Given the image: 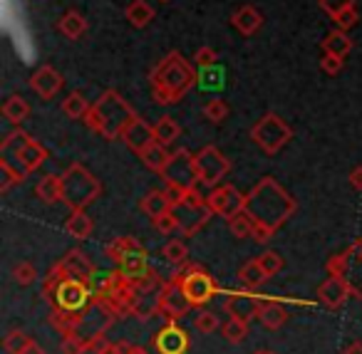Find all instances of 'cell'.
Instances as JSON below:
<instances>
[{"label": "cell", "mask_w": 362, "mask_h": 354, "mask_svg": "<svg viewBox=\"0 0 362 354\" xmlns=\"http://www.w3.org/2000/svg\"><path fill=\"white\" fill-rule=\"evenodd\" d=\"M298 203L273 176H263L246 194V211L256 223L271 225L273 230L283 228L293 218Z\"/></svg>", "instance_id": "obj_1"}, {"label": "cell", "mask_w": 362, "mask_h": 354, "mask_svg": "<svg viewBox=\"0 0 362 354\" xmlns=\"http://www.w3.org/2000/svg\"><path fill=\"white\" fill-rule=\"evenodd\" d=\"M151 97L156 105L169 107L181 102L197 85V70L181 52H169L149 75Z\"/></svg>", "instance_id": "obj_2"}, {"label": "cell", "mask_w": 362, "mask_h": 354, "mask_svg": "<svg viewBox=\"0 0 362 354\" xmlns=\"http://www.w3.org/2000/svg\"><path fill=\"white\" fill-rule=\"evenodd\" d=\"M42 295L52 305V309L67 314H80L95 302V290L90 283L77 278H67L60 263L52 265V270L42 280Z\"/></svg>", "instance_id": "obj_3"}, {"label": "cell", "mask_w": 362, "mask_h": 354, "mask_svg": "<svg viewBox=\"0 0 362 354\" xmlns=\"http://www.w3.org/2000/svg\"><path fill=\"white\" fill-rule=\"evenodd\" d=\"M134 110L132 105L115 90H107L95 105L90 107L85 117V124L90 126L95 134H100L102 139L115 141L124 134V129L134 119Z\"/></svg>", "instance_id": "obj_4"}, {"label": "cell", "mask_w": 362, "mask_h": 354, "mask_svg": "<svg viewBox=\"0 0 362 354\" xmlns=\"http://www.w3.org/2000/svg\"><path fill=\"white\" fill-rule=\"evenodd\" d=\"M102 194V184L87 166L70 164L62 171V203L70 211H85Z\"/></svg>", "instance_id": "obj_5"}, {"label": "cell", "mask_w": 362, "mask_h": 354, "mask_svg": "<svg viewBox=\"0 0 362 354\" xmlns=\"http://www.w3.org/2000/svg\"><path fill=\"white\" fill-rule=\"evenodd\" d=\"M47 159V149L35 141L30 134L16 129L0 141V161H8L11 166H16L23 174H33L37 171Z\"/></svg>", "instance_id": "obj_6"}, {"label": "cell", "mask_w": 362, "mask_h": 354, "mask_svg": "<svg viewBox=\"0 0 362 354\" xmlns=\"http://www.w3.org/2000/svg\"><path fill=\"white\" fill-rule=\"evenodd\" d=\"M105 255L127 275V278H136L149 268V253L146 248L132 235H122L115 238L110 245L105 248Z\"/></svg>", "instance_id": "obj_7"}, {"label": "cell", "mask_w": 362, "mask_h": 354, "mask_svg": "<svg viewBox=\"0 0 362 354\" xmlns=\"http://www.w3.org/2000/svg\"><path fill=\"white\" fill-rule=\"evenodd\" d=\"M171 211H174L176 220H179V230L184 235H197L214 216V211L209 208L206 196L199 194V189H189L184 194V199L176 201Z\"/></svg>", "instance_id": "obj_8"}, {"label": "cell", "mask_w": 362, "mask_h": 354, "mask_svg": "<svg viewBox=\"0 0 362 354\" xmlns=\"http://www.w3.org/2000/svg\"><path fill=\"white\" fill-rule=\"evenodd\" d=\"M327 273L345 280L352 297L360 300L362 297V240H355L342 253L332 255L327 260Z\"/></svg>", "instance_id": "obj_9"}, {"label": "cell", "mask_w": 362, "mask_h": 354, "mask_svg": "<svg viewBox=\"0 0 362 354\" xmlns=\"http://www.w3.org/2000/svg\"><path fill=\"white\" fill-rule=\"evenodd\" d=\"M251 139L256 141L266 154H278V151L293 139V129L283 117H278L276 112H268V114H263L261 119L251 126Z\"/></svg>", "instance_id": "obj_10"}, {"label": "cell", "mask_w": 362, "mask_h": 354, "mask_svg": "<svg viewBox=\"0 0 362 354\" xmlns=\"http://www.w3.org/2000/svg\"><path fill=\"white\" fill-rule=\"evenodd\" d=\"M181 268H184L181 270V285H184V293H187L189 302H192L194 307L206 305L209 300L218 293L216 280H214L202 265L187 263V265H181Z\"/></svg>", "instance_id": "obj_11"}, {"label": "cell", "mask_w": 362, "mask_h": 354, "mask_svg": "<svg viewBox=\"0 0 362 354\" xmlns=\"http://www.w3.org/2000/svg\"><path fill=\"white\" fill-rule=\"evenodd\" d=\"M194 305L189 302L187 293H184V285H181V270L174 273L159 290V314L166 322H179L184 314L192 309Z\"/></svg>", "instance_id": "obj_12"}, {"label": "cell", "mask_w": 362, "mask_h": 354, "mask_svg": "<svg viewBox=\"0 0 362 354\" xmlns=\"http://www.w3.org/2000/svg\"><path fill=\"white\" fill-rule=\"evenodd\" d=\"M161 179L166 181V186H179V189L189 191L197 189L199 181V171H197V161H194V154L189 149H179L171 154L169 164L161 171Z\"/></svg>", "instance_id": "obj_13"}, {"label": "cell", "mask_w": 362, "mask_h": 354, "mask_svg": "<svg viewBox=\"0 0 362 354\" xmlns=\"http://www.w3.org/2000/svg\"><path fill=\"white\" fill-rule=\"evenodd\" d=\"M199 171V181L204 186H218V181L226 179V174L231 171V161L216 149V146H204L199 154H194Z\"/></svg>", "instance_id": "obj_14"}, {"label": "cell", "mask_w": 362, "mask_h": 354, "mask_svg": "<svg viewBox=\"0 0 362 354\" xmlns=\"http://www.w3.org/2000/svg\"><path fill=\"white\" fill-rule=\"evenodd\" d=\"M112 322H115V317L100 302H92L85 312L75 314V332H72V337H80L82 342L90 344L97 334H105Z\"/></svg>", "instance_id": "obj_15"}, {"label": "cell", "mask_w": 362, "mask_h": 354, "mask_svg": "<svg viewBox=\"0 0 362 354\" xmlns=\"http://www.w3.org/2000/svg\"><path fill=\"white\" fill-rule=\"evenodd\" d=\"M209 208L214 211V216L218 218H233L236 213H241L246 208V196L231 184H218L211 189V194L206 196Z\"/></svg>", "instance_id": "obj_16"}, {"label": "cell", "mask_w": 362, "mask_h": 354, "mask_svg": "<svg viewBox=\"0 0 362 354\" xmlns=\"http://www.w3.org/2000/svg\"><path fill=\"white\" fill-rule=\"evenodd\" d=\"M189 332L179 322H166L161 329H156L151 337V347L159 354H187L189 352Z\"/></svg>", "instance_id": "obj_17"}, {"label": "cell", "mask_w": 362, "mask_h": 354, "mask_svg": "<svg viewBox=\"0 0 362 354\" xmlns=\"http://www.w3.org/2000/svg\"><path fill=\"white\" fill-rule=\"evenodd\" d=\"M263 302L258 295H253L251 290L246 293H236L223 302V309H226L228 317H236V319H243V322H251L253 317H258L261 312Z\"/></svg>", "instance_id": "obj_18"}, {"label": "cell", "mask_w": 362, "mask_h": 354, "mask_svg": "<svg viewBox=\"0 0 362 354\" xmlns=\"http://www.w3.org/2000/svg\"><path fill=\"white\" fill-rule=\"evenodd\" d=\"M60 268L65 270L67 278L85 280V283H90V285H92V280H95V275H97L95 263H92V260L87 258V255L82 253L80 248L67 250L65 258H60Z\"/></svg>", "instance_id": "obj_19"}, {"label": "cell", "mask_w": 362, "mask_h": 354, "mask_svg": "<svg viewBox=\"0 0 362 354\" xmlns=\"http://www.w3.org/2000/svg\"><path fill=\"white\" fill-rule=\"evenodd\" d=\"M30 90L35 92L40 100H52L57 92L62 90V75L50 65H42L40 70L33 72L30 77Z\"/></svg>", "instance_id": "obj_20"}, {"label": "cell", "mask_w": 362, "mask_h": 354, "mask_svg": "<svg viewBox=\"0 0 362 354\" xmlns=\"http://www.w3.org/2000/svg\"><path fill=\"white\" fill-rule=\"evenodd\" d=\"M122 141H124V144L129 146L134 154H141L146 146L156 141L154 139V124L144 122L141 117H134V119H132V124L124 129V134H122Z\"/></svg>", "instance_id": "obj_21"}, {"label": "cell", "mask_w": 362, "mask_h": 354, "mask_svg": "<svg viewBox=\"0 0 362 354\" xmlns=\"http://www.w3.org/2000/svg\"><path fill=\"white\" fill-rule=\"evenodd\" d=\"M347 297H352L350 288H347L345 280L337 278V275H330V278L317 288V300H320L327 309H340L342 305L347 302Z\"/></svg>", "instance_id": "obj_22"}, {"label": "cell", "mask_w": 362, "mask_h": 354, "mask_svg": "<svg viewBox=\"0 0 362 354\" xmlns=\"http://www.w3.org/2000/svg\"><path fill=\"white\" fill-rule=\"evenodd\" d=\"M231 23L241 35H256L263 28V16L253 6H243L231 16Z\"/></svg>", "instance_id": "obj_23"}, {"label": "cell", "mask_w": 362, "mask_h": 354, "mask_svg": "<svg viewBox=\"0 0 362 354\" xmlns=\"http://www.w3.org/2000/svg\"><path fill=\"white\" fill-rule=\"evenodd\" d=\"M139 208L144 211L149 218H156V216H164L169 213L171 208H174V201H171V196L166 194V189H156V191H149V194L141 199Z\"/></svg>", "instance_id": "obj_24"}, {"label": "cell", "mask_w": 362, "mask_h": 354, "mask_svg": "<svg viewBox=\"0 0 362 354\" xmlns=\"http://www.w3.org/2000/svg\"><path fill=\"white\" fill-rule=\"evenodd\" d=\"M35 196L47 206L62 201V176H55V174L42 176V179L37 181V186H35Z\"/></svg>", "instance_id": "obj_25"}, {"label": "cell", "mask_w": 362, "mask_h": 354, "mask_svg": "<svg viewBox=\"0 0 362 354\" xmlns=\"http://www.w3.org/2000/svg\"><path fill=\"white\" fill-rule=\"evenodd\" d=\"M352 50V37L347 35L345 30H332L325 35V40H322V52H327V55H337L345 60L347 55H350Z\"/></svg>", "instance_id": "obj_26"}, {"label": "cell", "mask_w": 362, "mask_h": 354, "mask_svg": "<svg viewBox=\"0 0 362 354\" xmlns=\"http://www.w3.org/2000/svg\"><path fill=\"white\" fill-rule=\"evenodd\" d=\"M57 30H60L67 40H80V37L87 33L85 16H80L77 11H67L65 16L60 18V23H57Z\"/></svg>", "instance_id": "obj_27"}, {"label": "cell", "mask_w": 362, "mask_h": 354, "mask_svg": "<svg viewBox=\"0 0 362 354\" xmlns=\"http://www.w3.org/2000/svg\"><path fill=\"white\" fill-rule=\"evenodd\" d=\"M258 319H261V324L266 329H281L288 322V309L281 302H273L271 300V302H263Z\"/></svg>", "instance_id": "obj_28"}, {"label": "cell", "mask_w": 362, "mask_h": 354, "mask_svg": "<svg viewBox=\"0 0 362 354\" xmlns=\"http://www.w3.org/2000/svg\"><path fill=\"white\" fill-rule=\"evenodd\" d=\"M65 230H67V235H72V238L85 240V238H90V235H92L95 223H92V218L85 213V211H72V216L67 218V223H65Z\"/></svg>", "instance_id": "obj_29"}, {"label": "cell", "mask_w": 362, "mask_h": 354, "mask_svg": "<svg viewBox=\"0 0 362 354\" xmlns=\"http://www.w3.org/2000/svg\"><path fill=\"white\" fill-rule=\"evenodd\" d=\"M139 156H141V161L146 164V169L156 171V174H161V171H164V166L169 164V159H171V154L166 151V146L159 144V141L149 144Z\"/></svg>", "instance_id": "obj_30"}, {"label": "cell", "mask_w": 362, "mask_h": 354, "mask_svg": "<svg viewBox=\"0 0 362 354\" xmlns=\"http://www.w3.org/2000/svg\"><path fill=\"white\" fill-rule=\"evenodd\" d=\"M238 280H241V285L246 290H258L268 280V275H266V270L261 268V263H258V258H256V260H248V263L238 270Z\"/></svg>", "instance_id": "obj_31"}, {"label": "cell", "mask_w": 362, "mask_h": 354, "mask_svg": "<svg viewBox=\"0 0 362 354\" xmlns=\"http://www.w3.org/2000/svg\"><path fill=\"white\" fill-rule=\"evenodd\" d=\"M124 16L134 28H146L151 20H154V8H151L146 0H134V3L127 6Z\"/></svg>", "instance_id": "obj_32"}, {"label": "cell", "mask_w": 362, "mask_h": 354, "mask_svg": "<svg viewBox=\"0 0 362 354\" xmlns=\"http://www.w3.org/2000/svg\"><path fill=\"white\" fill-rule=\"evenodd\" d=\"M3 117H6L8 122H13V124H23V122L30 117V105H28L21 95L8 97L6 105H3Z\"/></svg>", "instance_id": "obj_33"}, {"label": "cell", "mask_w": 362, "mask_h": 354, "mask_svg": "<svg viewBox=\"0 0 362 354\" xmlns=\"http://www.w3.org/2000/svg\"><path fill=\"white\" fill-rule=\"evenodd\" d=\"M154 314H159V295H136L134 305H132V317L146 322Z\"/></svg>", "instance_id": "obj_34"}, {"label": "cell", "mask_w": 362, "mask_h": 354, "mask_svg": "<svg viewBox=\"0 0 362 354\" xmlns=\"http://www.w3.org/2000/svg\"><path fill=\"white\" fill-rule=\"evenodd\" d=\"M179 134H181V126L174 122V117H161L154 124V139L164 146L174 144V141L179 139Z\"/></svg>", "instance_id": "obj_35"}, {"label": "cell", "mask_w": 362, "mask_h": 354, "mask_svg": "<svg viewBox=\"0 0 362 354\" xmlns=\"http://www.w3.org/2000/svg\"><path fill=\"white\" fill-rule=\"evenodd\" d=\"M90 102L80 95V92H72L62 100V114L70 117V119H85L87 112H90Z\"/></svg>", "instance_id": "obj_36"}, {"label": "cell", "mask_w": 362, "mask_h": 354, "mask_svg": "<svg viewBox=\"0 0 362 354\" xmlns=\"http://www.w3.org/2000/svg\"><path fill=\"white\" fill-rule=\"evenodd\" d=\"M132 288L136 290L139 295H154L156 290H161V280H159V273L154 268H146L141 275L136 278H129Z\"/></svg>", "instance_id": "obj_37"}, {"label": "cell", "mask_w": 362, "mask_h": 354, "mask_svg": "<svg viewBox=\"0 0 362 354\" xmlns=\"http://www.w3.org/2000/svg\"><path fill=\"white\" fill-rule=\"evenodd\" d=\"M161 255H164L166 263L176 265V268L189 263V248H187V243H181V240H169V243L164 245V250H161Z\"/></svg>", "instance_id": "obj_38"}, {"label": "cell", "mask_w": 362, "mask_h": 354, "mask_svg": "<svg viewBox=\"0 0 362 354\" xmlns=\"http://www.w3.org/2000/svg\"><path fill=\"white\" fill-rule=\"evenodd\" d=\"M228 230H231L233 238H251V230H253V218L246 208L241 213H236L233 218H228Z\"/></svg>", "instance_id": "obj_39"}, {"label": "cell", "mask_w": 362, "mask_h": 354, "mask_svg": "<svg viewBox=\"0 0 362 354\" xmlns=\"http://www.w3.org/2000/svg\"><path fill=\"white\" fill-rule=\"evenodd\" d=\"M221 334H223V337H226V342H231V344H241L243 339L248 337V322H243V319L231 317V319H228V322H223Z\"/></svg>", "instance_id": "obj_40"}, {"label": "cell", "mask_w": 362, "mask_h": 354, "mask_svg": "<svg viewBox=\"0 0 362 354\" xmlns=\"http://www.w3.org/2000/svg\"><path fill=\"white\" fill-rule=\"evenodd\" d=\"M30 342L33 339L28 337L25 332H21V329H11V332L6 334V339H3V349H6L8 354H23Z\"/></svg>", "instance_id": "obj_41"}, {"label": "cell", "mask_w": 362, "mask_h": 354, "mask_svg": "<svg viewBox=\"0 0 362 354\" xmlns=\"http://www.w3.org/2000/svg\"><path fill=\"white\" fill-rule=\"evenodd\" d=\"M13 280H16L21 288H28V285H33L37 280L35 265L28 263V260H23V263H16V268H13Z\"/></svg>", "instance_id": "obj_42"}, {"label": "cell", "mask_w": 362, "mask_h": 354, "mask_svg": "<svg viewBox=\"0 0 362 354\" xmlns=\"http://www.w3.org/2000/svg\"><path fill=\"white\" fill-rule=\"evenodd\" d=\"M0 176H3V181H0V191H8V189H11V186L23 184L28 174H23V171H18L16 166H11V164H8V161H0Z\"/></svg>", "instance_id": "obj_43"}, {"label": "cell", "mask_w": 362, "mask_h": 354, "mask_svg": "<svg viewBox=\"0 0 362 354\" xmlns=\"http://www.w3.org/2000/svg\"><path fill=\"white\" fill-rule=\"evenodd\" d=\"M258 263L266 270L268 278H273V275H278L283 270V255L276 253V250H266V253L258 255Z\"/></svg>", "instance_id": "obj_44"}, {"label": "cell", "mask_w": 362, "mask_h": 354, "mask_svg": "<svg viewBox=\"0 0 362 354\" xmlns=\"http://www.w3.org/2000/svg\"><path fill=\"white\" fill-rule=\"evenodd\" d=\"M204 117H206L211 124H221V122L228 117V105L223 100L206 102V107H204Z\"/></svg>", "instance_id": "obj_45"}, {"label": "cell", "mask_w": 362, "mask_h": 354, "mask_svg": "<svg viewBox=\"0 0 362 354\" xmlns=\"http://www.w3.org/2000/svg\"><path fill=\"white\" fill-rule=\"evenodd\" d=\"M357 20H360V13H357V8H345L342 13H337L335 18H332V23H335L337 30H352V28L357 25Z\"/></svg>", "instance_id": "obj_46"}, {"label": "cell", "mask_w": 362, "mask_h": 354, "mask_svg": "<svg viewBox=\"0 0 362 354\" xmlns=\"http://www.w3.org/2000/svg\"><path fill=\"white\" fill-rule=\"evenodd\" d=\"M194 327L202 334H214L223 324H218V317L214 312H199V317H194Z\"/></svg>", "instance_id": "obj_47"}, {"label": "cell", "mask_w": 362, "mask_h": 354, "mask_svg": "<svg viewBox=\"0 0 362 354\" xmlns=\"http://www.w3.org/2000/svg\"><path fill=\"white\" fill-rule=\"evenodd\" d=\"M218 60L216 50L214 47H199L197 52H194V65L199 67V70H209V67H214Z\"/></svg>", "instance_id": "obj_48"}, {"label": "cell", "mask_w": 362, "mask_h": 354, "mask_svg": "<svg viewBox=\"0 0 362 354\" xmlns=\"http://www.w3.org/2000/svg\"><path fill=\"white\" fill-rule=\"evenodd\" d=\"M151 225H154V228L159 230V233H174V230L179 228V220H176L174 211H169V213L151 218Z\"/></svg>", "instance_id": "obj_49"}, {"label": "cell", "mask_w": 362, "mask_h": 354, "mask_svg": "<svg viewBox=\"0 0 362 354\" xmlns=\"http://www.w3.org/2000/svg\"><path fill=\"white\" fill-rule=\"evenodd\" d=\"M62 354H85L90 352V347H87V342H82L80 337H65L60 344Z\"/></svg>", "instance_id": "obj_50"}, {"label": "cell", "mask_w": 362, "mask_h": 354, "mask_svg": "<svg viewBox=\"0 0 362 354\" xmlns=\"http://www.w3.org/2000/svg\"><path fill=\"white\" fill-rule=\"evenodd\" d=\"M352 6H355V0H320V8L330 18H335L337 13H342L345 8H352Z\"/></svg>", "instance_id": "obj_51"}, {"label": "cell", "mask_w": 362, "mask_h": 354, "mask_svg": "<svg viewBox=\"0 0 362 354\" xmlns=\"http://www.w3.org/2000/svg\"><path fill=\"white\" fill-rule=\"evenodd\" d=\"M320 70L325 72V75H340L342 72V57L337 55H322L320 57Z\"/></svg>", "instance_id": "obj_52"}, {"label": "cell", "mask_w": 362, "mask_h": 354, "mask_svg": "<svg viewBox=\"0 0 362 354\" xmlns=\"http://www.w3.org/2000/svg\"><path fill=\"white\" fill-rule=\"evenodd\" d=\"M273 233H276V230H273L271 225H263V223H256V220H253L251 238L256 240V243H268V240L273 238Z\"/></svg>", "instance_id": "obj_53"}, {"label": "cell", "mask_w": 362, "mask_h": 354, "mask_svg": "<svg viewBox=\"0 0 362 354\" xmlns=\"http://www.w3.org/2000/svg\"><path fill=\"white\" fill-rule=\"evenodd\" d=\"M134 347L136 344H132V342H115V344H110L102 354H132Z\"/></svg>", "instance_id": "obj_54"}, {"label": "cell", "mask_w": 362, "mask_h": 354, "mask_svg": "<svg viewBox=\"0 0 362 354\" xmlns=\"http://www.w3.org/2000/svg\"><path fill=\"white\" fill-rule=\"evenodd\" d=\"M110 344H112V342H110V339L105 337V334H97V337L92 339L90 344H87V347H90V352H95V354H102V352H105L107 347H110Z\"/></svg>", "instance_id": "obj_55"}, {"label": "cell", "mask_w": 362, "mask_h": 354, "mask_svg": "<svg viewBox=\"0 0 362 354\" xmlns=\"http://www.w3.org/2000/svg\"><path fill=\"white\" fill-rule=\"evenodd\" d=\"M350 186H352L355 191H362V166L352 169V174H350Z\"/></svg>", "instance_id": "obj_56"}, {"label": "cell", "mask_w": 362, "mask_h": 354, "mask_svg": "<svg viewBox=\"0 0 362 354\" xmlns=\"http://www.w3.org/2000/svg\"><path fill=\"white\" fill-rule=\"evenodd\" d=\"M342 354H362V342H350L342 349Z\"/></svg>", "instance_id": "obj_57"}, {"label": "cell", "mask_w": 362, "mask_h": 354, "mask_svg": "<svg viewBox=\"0 0 362 354\" xmlns=\"http://www.w3.org/2000/svg\"><path fill=\"white\" fill-rule=\"evenodd\" d=\"M23 354H45V349H42L40 344H37L35 339H33V342L28 344V347H25V352H23Z\"/></svg>", "instance_id": "obj_58"}, {"label": "cell", "mask_w": 362, "mask_h": 354, "mask_svg": "<svg viewBox=\"0 0 362 354\" xmlns=\"http://www.w3.org/2000/svg\"><path fill=\"white\" fill-rule=\"evenodd\" d=\"M132 354H149V352H146L144 347H134V352H132Z\"/></svg>", "instance_id": "obj_59"}, {"label": "cell", "mask_w": 362, "mask_h": 354, "mask_svg": "<svg viewBox=\"0 0 362 354\" xmlns=\"http://www.w3.org/2000/svg\"><path fill=\"white\" fill-rule=\"evenodd\" d=\"M253 354H276V352H271V349H261V352H253Z\"/></svg>", "instance_id": "obj_60"}]
</instances>
